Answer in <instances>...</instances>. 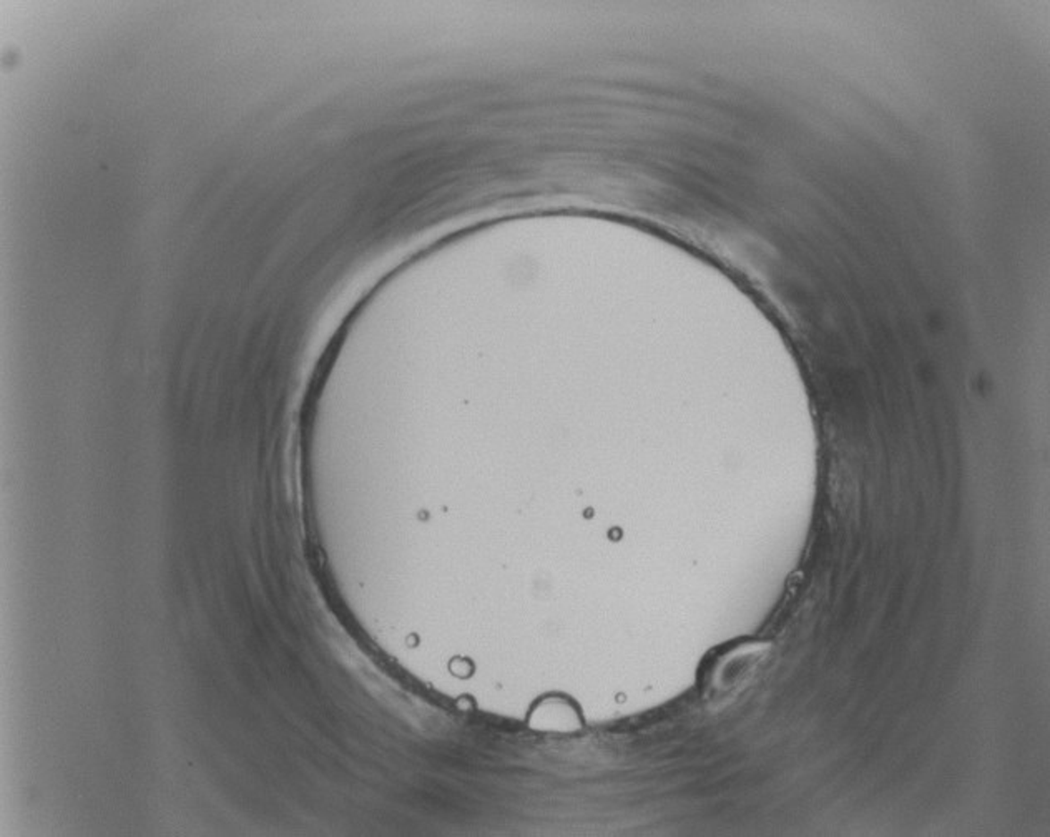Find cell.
<instances>
[{
    "label": "cell",
    "mask_w": 1050,
    "mask_h": 837,
    "mask_svg": "<svg viewBox=\"0 0 1050 837\" xmlns=\"http://www.w3.org/2000/svg\"><path fill=\"white\" fill-rule=\"evenodd\" d=\"M756 652L751 650V653H745V652H738V654L728 658L727 662H723V665L716 670L715 688L720 691H730L738 685L739 681H743L745 675L753 668V662H755Z\"/></svg>",
    "instance_id": "obj_1"
}]
</instances>
